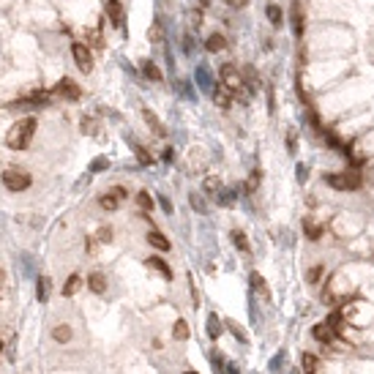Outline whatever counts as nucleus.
Instances as JSON below:
<instances>
[{
    "instance_id": "obj_1",
    "label": "nucleus",
    "mask_w": 374,
    "mask_h": 374,
    "mask_svg": "<svg viewBox=\"0 0 374 374\" xmlns=\"http://www.w3.org/2000/svg\"><path fill=\"white\" fill-rule=\"evenodd\" d=\"M33 134H36V118L17 121L9 129V134H6V145H9L11 150H25L30 145V139H33Z\"/></svg>"
},
{
    "instance_id": "obj_2",
    "label": "nucleus",
    "mask_w": 374,
    "mask_h": 374,
    "mask_svg": "<svg viewBox=\"0 0 374 374\" xmlns=\"http://www.w3.org/2000/svg\"><path fill=\"white\" fill-rule=\"evenodd\" d=\"M219 79H221V85L227 87L232 96H238L243 101V71H238V66L235 63H224V66L219 68Z\"/></svg>"
},
{
    "instance_id": "obj_3",
    "label": "nucleus",
    "mask_w": 374,
    "mask_h": 374,
    "mask_svg": "<svg viewBox=\"0 0 374 374\" xmlns=\"http://www.w3.org/2000/svg\"><path fill=\"white\" fill-rule=\"evenodd\" d=\"M325 183L331 189H336V192H353V189H361V175L358 172H328Z\"/></svg>"
},
{
    "instance_id": "obj_4",
    "label": "nucleus",
    "mask_w": 374,
    "mask_h": 374,
    "mask_svg": "<svg viewBox=\"0 0 374 374\" xmlns=\"http://www.w3.org/2000/svg\"><path fill=\"white\" fill-rule=\"evenodd\" d=\"M30 183H33V178H30V172H25V170L11 167V170L3 172V186L9 189V192H25V189H30Z\"/></svg>"
},
{
    "instance_id": "obj_5",
    "label": "nucleus",
    "mask_w": 374,
    "mask_h": 374,
    "mask_svg": "<svg viewBox=\"0 0 374 374\" xmlns=\"http://www.w3.org/2000/svg\"><path fill=\"white\" fill-rule=\"evenodd\" d=\"M71 55H74V63L82 74H90L93 71V55H90V46L82 44V41H74L71 44Z\"/></svg>"
},
{
    "instance_id": "obj_6",
    "label": "nucleus",
    "mask_w": 374,
    "mask_h": 374,
    "mask_svg": "<svg viewBox=\"0 0 374 374\" xmlns=\"http://www.w3.org/2000/svg\"><path fill=\"white\" fill-rule=\"evenodd\" d=\"M55 93L63 99H68V101H77L79 96H82V90H79V85L74 82V79H60L58 85H55Z\"/></svg>"
},
{
    "instance_id": "obj_7",
    "label": "nucleus",
    "mask_w": 374,
    "mask_h": 374,
    "mask_svg": "<svg viewBox=\"0 0 374 374\" xmlns=\"http://www.w3.org/2000/svg\"><path fill=\"white\" fill-rule=\"evenodd\" d=\"M243 85L249 87L251 93H257V90L265 87V82H262V77L257 74V68H254V66H243Z\"/></svg>"
},
{
    "instance_id": "obj_8",
    "label": "nucleus",
    "mask_w": 374,
    "mask_h": 374,
    "mask_svg": "<svg viewBox=\"0 0 374 374\" xmlns=\"http://www.w3.org/2000/svg\"><path fill=\"white\" fill-rule=\"evenodd\" d=\"M107 17L112 19L115 28H123V6H121V0H107Z\"/></svg>"
},
{
    "instance_id": "obj_9",
    "label": "nucleus",
    "mask_w": 374,
    "mask_h": 374,
    "mask_svg": "<svg viewBox=\"0 0 374 374\" xmlns=\"http://www.w3.org/2000/svg\"><path fill=\"white\" fill-rule=\"evenodd\" d=\"M229 96H232V93H229L224 85H219L216 90H213V104H216L219 109H229V104H232V99H229Z\"/></svg>"
},
{
    "instance_id": "obj_10",
    "label": "nucleus",
    "mask_w": 374,
    "mask_h": 374,
    "mask_svg": "<svg viewBox=\"0 0 374 374\" xmlns=\"http://www.w3.org/2000/svg\"><path fill=\"white\" fill-rule=\"evenodd\" d=\"M148 243L153 246V249H158V251H170V249H172V243L167 241V238L158 232V229H150V232H148Z\"/></svg>"
},
{
    "instance_id": "obj_11",
    "label": "nucleus",
    "mask_w": 374,
    "mask_h": 374,
    "mask_svg": "<svg viewBox=\"0 0 374 374\" xmlns=\"http://www.w3.org/2000/svg\"><path fill=\"white\" fill-rule=\"evenodd\" d=\"M87 287H90V292L101 295V292L107 290V276L99 273V270H96V273H90V276H87Z\"/></svg>"
},
{
    "instance_id": "obj_12",
    "label": "nucleus",
    "mask_w": 374,
    "mask_h": 374,
    "mask_svg": "<svg viewBox=\"0 0 374 374\" xmlns=\"http://www.w3.org/2000/svg\"><path fill=\"white\" fill-rule=\"evenodd\" d=\"M145 262H148V268H153V270H158V273H161L164 278H172V268L167 265V262H164L161 257H156V254H153V257H148Z\"/></svg>"
},
{
    "instance_id": "obj_13",
    "label": "nucleus",
    "mask_w": 374,
    "mask_h": 374,
    "mask_svg": "<svg viewBox=\"0 0 374 374\" xmlns=\"http://www.w3.org/2000/svg\"><path fill=\"white\" fill-rule=\"evenodd\" d=\"M142 118H145V123L150 126V129H153V134H156V137H164V123L161 121H158V118L153 115V112H150V109H142Z\"/></svg>"
},
{
    "instance_id": "obj_14",
    "label": "nucleus",
    "mask_w": 374,
    "mask_h": 374,
    "mask_svg": "<svg viewBox=\"0 0 374 374\" xmlns=\"http://www.w3.org/2000/svg\"><path fill=\"white\" fill-rule=\"evenodd\" d=\"M265 17H268V22H270L273 28H278V25L284 22V11L278 9L276 3H268V6H265Z\"/></svg>"
},
{
    "instance_id": "obj_15",
    "label": "nucleus",
    "mask_w": 374,
    "mask_h": 374,
    "mask_svg": "<svg viewBox=\"0 0 374 374\" xmlns=\"http://www.w3.org/2000/svg\"><path fill=\"white\" fill-rule=\"evenodd\" d=\"M333 336H336V331H333L328 322L314 325V339H317V341H325V344H331V339H333Z\"/></svg>"
},
{
    "instance_id": "obj_16",
    "label": "nucleus",
    "mask_w": 374,
    "mask_h": 374,
    "mask_svg": "<svg viewBox=\"0 0 374 374\" xmlns=\"http://www.w3.org/2000/svg\"><path fill=\"white\" fill-rule=\"evenodd\" d=\"M202 192L205 194H216L219 197V192H221V178H219V175H208V178H205L202 180Z\"/></svg>"
},
{
    "instance_id": "obj_17",
    "label": "nucleus",
    "mask_w": 374,
    "mask_h": 374,
    "mask_svg": "<svg viewBox=\"0 0 374 374\" xmlns=\"http://www.w3.org/2000/svg\"><path fill=\"white\" fill-rule=\"evenodd\" d=\"M224 46H227V38L221 33H211L208 41H205V50H208V52H221Z\"/></svg>"
},
{
    "instance_id": "obj_18",
    "label": "nucleus",
    "mask_w": 374,
    "mask_h": 374,
    "mask_svg": "<svg viewBox=\"0 0 374 374\" xmlns=\"http://www.w3.org/2000/svg\"><path fill=\"white\" fill-rule=\"evenodd\" d=\"M142 74H145L150 82H161V71L153 60H142Z\"/></svg>"
},
{
    "instance_id": "obj_19",
    "label": "nucleus",
    "mask_w": 374,
    "mask_h": 374,
    "mask_svg": "<svg viewBox=\"0 0 374 374\" xmlns=\"http://www.w3.org/2000/svg\"><path fill=\"white\" fill-rule=\"evenodd\" d=\"M79 284H82V278H79L77 273H71V276L66 278V284H63V295L71 298V295H74V292L79 290Z\"/></svg>"
},
{
    "instance_id": "obj_20",
    "label": "nucleus",
    "mask_w": 374,
    "mask_h": 374,
    "mask_svg": "<svg viewBox=\"0 0 374 374\" xmlns=\"http://www.w3.org/2000/svg\"><path fill=\"white\" fill-rule=\"evenodd\" d=\"M303 232L309 241H320V235H322V227H317L312 219H303Z\"/></svg>"
},
{
    "instance_id": "obj_21",
    "label": "nucleus",
    "mask_w": 374,
    "mask_h": 374,
    "mask_svg": "<svg viewBox=\"0 0 374 374\" xmlns=\"http://www.w3.org/2000/svg\"><path fill=\"white\" fill-rule=\"evenodd\" d=\"M99 205H101L104 211H118L121 200H118V197H115L112 192H107V194H101V197H99Z\"/></svg>"
},
{
    "instance_id": "obj_22",
    "label": "nucleus",
    "mask_w": 374,
    "mask_h": 374,
    "mask_svg": "<svg viewBox=\"0 0 374 374\" xmlns=\"http://www.w3.org/2000/svg\"><path fill=\"white\" fill-rule=\"evenodd\" d=\"M36 298L41 300V303H46V298H50V278H46V276L38 278V284H36Z\"/></svg>"
},
{
    "instance_id": "obj_23",
    "label": "nucleus",
    "mask_w": 374,
    "mask_h": 374,
    "mask_svg": "<svg viewBox=\"0 0 374 374\" xmlns=\"http://www.w3.org/2000/svg\"><path fill=\"white\" fill-rule=\"evenodd\" d=\"M172 336L178 339V341H186L189 339V325H186V320H178L172 325Z\"/></svg>"
},
{
    "instance_id": "obj_24",
    "label": "nucleus",
    "mask_w": 374,
    "mask_h": 374,
    "mask_svg": "<svg viewBox=\"0 0 374 374\" xmlns=\"http://www.w3.org/2000/svg\"><path fill=\"white\" fill-rule=\"evenodd\" d=\"M52 339L60 341V344H66V341L71 339V328H68V325H58V328L52 331Z\"/></svg>"
},
{
    "instance_id": "obj_25",
    "label": "nucleus",
    "mask_w": 374,
    "mask_h": 374,
    "mask_svg": "<svg viewBox=\"0 0 374 374\" xmlns=\"http://www.w3.org/2000/svg\"><path fill=\"white\" fill-rule=\"evenodd\" d=\"M229 238H232V243H235L241 251H249V241H246V235L241 232V229H232V232H229Z\"/></svg>"
},
{
    "instance_id": "obj_26",
    "label": "nucleus",
    "mask_w": 374,
    "mask_h": 374,
    "mask_svg": "<svg viewBox=\"0 0 374 374\" xmlns=\"http://www.w3.org/2000/svg\"><path fill=\"white\" fill-rule=\"evenodd\" d=\"M219 333H221V322H219L216 314H211L208 317V336L211 339H219Z\"/></svg>"
},
{
    "instance_id": "obj_27",
    "label": "nucleus",
    "mask_w": 374,
    "mask_h": 374,
    "mask_svg": "<svg viewBox=\"0 0 374 374\" xmlns=\"http://www.w3.org/2000/svg\"><path fill=\"white\" fill-rule=\"evenodd\" d=\"M134 153H137V161H139V164H145V167L153 164V156H150L142 145H134Z\"/></svg>"
},
{
    "instance_id": "obj_28",
    "label": "nucleus",
    "mask_w": 374,
    "mask_h": 374,
    "mask_svg": "<svg viewBox=\"0 0 374 374\" xmlns=\"http://www.w3.org/2000/svg\"><path fill=\"white\" fill-rule=\"evenodd\" d=\"M292 30H295V36H303V14H300V9L292 11Z\"/></svg>"
},
{
    "instance_id": "obj_29",
    "label": "nucleus",
    "mask_w": 374,
    "mask_h": 374,
    "mask_svg": "<svg viewBox=\"0 0 374 374\" xmlns=\"http://www.w3.org/2000/svg\"><path fill=\"white\" fill-rule=\"evenodd\" d=\"M303 369H306V374H320L317 369H320V363H317V358L314 355H303Z\"/></svg>"
},
{
    "instance_id": "obj_30",
    "label": "nucleus",
    "mask_w": 374,
    "mask_h": 374,
    "mask_svg": "<svg viewBox=\"0 0 374 374\" xmlns=\"http://www.w3.org/2000/svg\"><path fill=\"white\" fill-rule=\"evenodd\" d=\"M284 145H287L290 153H295V150H298V134H295V129L287 131V137H284Z\"/></svg>"
},
{
    "instance_id": "obj_31",
    "label": "nucleus",
    "mask_w": 374,
    "mask_h": 374,
    "mask_svg": "<svg viewBox=\"0 0 374 374\" xmlns=\"http://www.w3.org/2000/svg\"><path fill=\"white\" fill-rule=\"evenodd\" d=\"M322 137H325V142H328L331 148H344V145H341V139H339V134H336V131L325 129V131H322Z\"/></svg>"
},
{
    "instance_id": "obj_32",
    "label": "nucleus",
    "mask_w": 374,
    "mask_h": 374,
    "mask_svg": "<svg viewBox=\"0 0 374 374\" xmlns=\"http://www.w3.org/2000/svg\"><path fill=\"white\" fill-rule=\"evenodd\" d=\"M112 235H115V232H112V227H107V224H104V227H99V232H96L99 243H109V241H112Z\"/></svg>"
},
{
    "instance_id": "obj_33",
    "label": "nucleus",
    "mask_w": 374,
    "mask_h": 374,
    "mask_svg": "<svg viewBox=\"0 0 374 374\" xmlns=\"http://www.w3.org/2000/svg\"><path fill=\"white\" fill-rule=\"evenodd\" d=\"M137 205H139L142 211H150V208H153V200H150L148 192H139V194H137Z\"/></svg>"
},
{
    "instance_id": "obj_34",
    "label": "nucleus",
    "mask_w": 374,
    "mask_h": 374,
    "mask_svg": "<svg viewBox=\"0 0 374 374\" xmlns=\"http://www.w3.org/2000/svg\"><path fill=\"white\" fill-rule=\"evenodd\" d=\"M257 186H260V170H254V172L249 175V180H246V189H243V192H254Z\"/></svg>"
},
{
    "instance_id": "obj_35",
    "label": "nucleus",
    "mask_w": 374,
    "mask_h": 374,
    "mask_svg": "<svg viewBox=\"0 0 374 374\" xmlns=\"http://www.w3.org/2000/svg\"><path fill=\"white\" fill-rule=\"evenodd\" d=\"M192 208L200 211V213H205V211H208V205H205V200H202L200 194H192Z\"/></svg>"
},
{
    "instance_id": "obj_36",
    "label": "nucleus",
    "mask_w": 374,
    "mask_h": 374,
    "mask_svg": "<svg viewBox=\"0 0 374 374\" xmlns=\"http://www.w3.org/2000/svg\"><path fill=\"white\" fill-rule=\"evenodd\" d=\"M320 276H322V268L317 265V268H312V270L306 273V282H309V284H317V282H320Z\"/></svg>"
},
{
    "instance_id": "obj_37",
    "label": "nucleus",
    "mask_w": 374,
    "mask_h": 374,
    "mask_svg": "<svg viewBox=\"0 0 374 374\" xmlns=\"http://www.w3.org/2000/svg\"><path fill=\"white\" fill-rule=\"evenodd\" d=\"M251 284H254V290L265 292V282H262V276H260V273H251Z\"/></svg>"
},
{
    "instance_id": "obj_38",
    "label": "nucleus",
    "mask_w": 374,
    "mask_h": 374,
    "mask_svg": "<svg viewBox=\"0 0 374 374\" xmlns=\"http://www.w3.org/2000/svg\"><path fill=\"white\" fill-rule=\"evenodd\" d=\"M99 170H107V158H96V161L90 164V175L99 172Z\"/></svg>"
},
{
    "instance_id": "obj_39",
    "label": "nucleus",
    "mask_w": 374,
    "mask_h": 374,
    "mask_svg": "<svg viewBox=\"0 0 374 374\" xmlns=\"http://www.w3.org/2000/svg\"><path fill=\"white\" fill-rule=\"evenodd\" d=\"M219 202H221V205H232V202H235V197L229 194V192H219Z\"/></svg>"
},
{
    "instance_id": "obj_40",
    "label": "nucleus",
    "mask_w": 374,
    "mask_h": 374,
    "mask_svg": "<svg viewBox=\"0 0 374 374\" xmlns=\"http://www.w3.org/2000/svg\"><path fill=\"white\" fill-rule=\"evenodd\" d=\"M189 19H192L194 28H200L202 25V11H192V14H189Z\"/></svg>"
},
{
    "instance_id": "obj_41",
    "label": "nucleus",
    "mask_w": 374,
    "mask_h": 374,
    "mask_svg": "<svg viewBox=\"0 0 374 374\" xmlns=\"http://www.w3.org/2000/svg\"><path fill=\"white\" fill-rule=\"evenodd\" d=\"M197 79H200L202 85H208V68H205V66H200V68H197Z\"/></svg>"
},
{
    "instance_id": "obj_42",
    "label": "nucleus",
    "mask_w": 374,
    "mask_h": 374,
    "mask_svg": "<svg viewBox=\"0 0 374 374\" xmlns=\"http://www.w3.org/2000/svg\"><path fill=\"white\" fill-rule=\"evenodd\" d=\"M96 246H99V238L90 235V238H87V243H85V249H87V251H96Z\"/></svg>"
},
{
    "instance_id": "obj_43",
    "label": "nucleus",
    "mask_w": 374,
    "mask_h": 374,
    "mask_svg": "<svg viewBox=\"0 0 374 374\" xmlns=\"http://www.w3.org/2000/svg\"><path fill=\"white\" fill-rule=\"evenodd\" d=\"M224 3L229 6V9H243V6L249 3V0H224Z\"/></svg>"
},
{
    "instance_id": "obj_44",
    "label": "nucleus",
    "mask_w": 374,
    "mask_h": 374,
    "mask_svg": "<svg viewBox=\"0 0 374 374\" xmlns=\"http://www.w3.org/2000/svg\"><path fill=\"white\" fill-rule=\"evenodd\" d=\"M90 129H96V121H90V118H85V121H82V131H85V134H90Z\"/></svg>"
},
{
    "instance_id": "obj_45",
    "label": "nucleus",
    "mask_w": 374,
    "mask_h": 374,
    "mask_svg": "<svg viewBox=\"0 0 374 374\" xmlns=\"http://www.w3.org/2000/svg\"><path fill=\"white\" fill-rule=\"evenodd\" d=\"M112 194L118 197V200H126V194H129V192H126L123 186H115V189H112Z\"/></svg>"
},
{
    "instance_id": "obj_46",
    "label": "nucleus",
    "mask_w": 374,
    "mask_h": 374,
    "mask_svg": "<svg viewBox=\"0 0 374 374\" xmlns=\"http://www.w3.org/2000/svg\"><path fill=\"white\" fill-rule=\"evenodd\" d=\"M306 172H309L306 164H298V180H300V183H306Z\"/></svg>"
},
{
    "instance_id": "obj_47",
    "label": "nucleus",
    "mask_w": 374,
    "mask_h": 374,
    "mask_svg": "<svg viewBox=\"0 0 374 374\" xmlns=\"http://www.w3.org/2000/svg\"><path fill=\"white\" fill-rule=\"evenodd\" d=\"M158 202H161V208H164L167 213H172V202L167 200V197H158Z\"/></svg>"
},
{
    "instance_id": "obj_48",
    "label": "nucleus",
    "mask_w": 374,
    "mask_h": 374,
    "mask_svg": "<svg viewBox=\"0 0 374 374\" xmlns=\"http://www.w3.org/2000/svg\"><path fill=\"white\" fill-rule=\"evenodd\" d=\"M229 328H232V333H235V336H238V339H246V336H243V331H241V328H238V325H235V322H229Z\"/></svg>"
},
{
    "instance_id": "obj_49",
    "label": "nucleus",
    "mask_w": 374,
    "mask_h": 374,
    "mask_svg": "<svg viewBox=\"0 0 374 374\" xmlns=\"http://www.w3.org/2000/svg\"><path fill=\"white\" fill-rule=\"evenodd\" d=\"M172 153H175V150L167 148V150H164V161H172Z\"/></svg>"
},
{
    "instance_id": "obj_50",
    "label": "nucleus",
    "mask_w": 374,
    "mask_h": 374,
    "mask_svg": "<svg viewBox=\"0 0 374 374\" xmlns=\"http://www.w3.org/2000/svg\"><path fill=\"white\" fill-rule=\"evenodd\" d=\"M3 282H6V273H3V268H0V287H3Z\"/></svg>"
},
{
    "instance_id": "obj_51",
    "label": "nucleus",
    "mask_w": 374,
    "mask_h": 374,
    "mask_svg": "<svg viewBox=\"0 0 374 374\" xmlns=\"http://www.w3.org/2000/svg\"><path fill=\"white\" fill-rule=\"evenodd\" d=\"M200 3H202V6H208V3H211V0H200Z\"/></svg>"
},
{
    "instance_id": "obj_52",
    "label": "nucleus",
    "mask_w": 374,
    "mask_h": 374,
    "mask_svg": "<svg viewBox=\"0 0 374 374\" xmlns=\"http://www.w3.org/2000/svg\"><path fill=\"white\" fill-rule=\"evenodd\" d=\"M183 374H197V371H183Z\"/></svg>"
},
{
    "instance_id": "obj_53",
    "label": "nucleus",
    "mask_w": 374,
    "mask_h": 374,
    "mask_svg": "<svg viewBox=\"0 0 374 374\" xmlns=\"http://www.w3.org/2000/svg\"><path fill=\"white\" fill-rule=\"evenodd\" d=\"M0 349H3V339H0Z\"/></svg>"
},
{
    "instance_id": "obj_54",
    "label": "nucleus",
    "mask_w": 374,
    "mask_h": 374,
    "mask_svg": "<svg viewBox=\"0 0 374 374\" xmlns=\"http://www.w3.org/2000/svg\"><path fill=\"white\" fill-rule=\"evenodd\" d=\"M292 374H298V371H292Z\"/></svg>"
}]
</instances>
